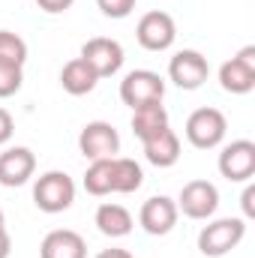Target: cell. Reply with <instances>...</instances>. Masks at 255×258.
<instances>
[{
	"mask_svg": "<svg viewBox=\"0 0 255 258\" xmlns=\"http://www.w3.org/2000/svg\"><path fill=\"white\" fill-rule=\"evenodd\" d=\"M246 237V219L243 216H225L213 219L198 231V252L207 258H222L237 249Z\"/></svg>",
	"mask_w": 255,
	"mask_h": 258,
	"instance_id": "1",
	"label": "cell"
},
{
	"mask_svg": "<svg viewBox=\"0 0 255 258\" xmlns=\"http://www.w3.org/2000/svg\"><path fill=\"white\" fill-rule=\"evenodd\" d=\"M75 201V180L66 171H45L33 183V204L42 213H63Z\"/></svg>",
	"mask_w": 255,
	"mask_h": 258,
	"instance_id": "2",
	"label": "cell"
},
{
	"mask_svg": "<svg viewBox=\"0 0 255 258\" xmlns=\"http://www.w3.org/2000/svg\"><path fill=\"white\" fill-rule=\"evenodd\" d=\"M186 141L198 150H213L222 144L225 132H228V120L219 108H195L189 117H186Z\"/></svg>",
	"mask_w": 255,
	"mask_h": 258,
	"instance_id": "3",
	"label": "cell"
},
{
	"mask_svg": "<svg viewBox=\"0 0 255 258\" xmlns=\"http://www.w3.org/2000/svg\"><path fill=\"white\" fill-rule=\"evenodd\" d=\"M135 39L141 48L147 51H168L177 39V24L168 12L162 9H150L138 18V27H135Z\"/></svg>",
	"mask_w": 255,
	"mask_h": 258,
	"instance_id": "4",
	"label": "cell"
},
{
	"mask_svg": "<svg viewBox=\"0 0 255 258\" xmlns=\"http://www.w3.org/2000/svg\"><path fill=\"white\" fill-rule=\"evenodd\" d=\"M165 96V81L153 69H132L120 81V99L129 108H141L150 102H162Z\"/></svg>",
	"mask_w": 255,
	"mask_h": 258,
	"instance_id": "5",
	"label": "cell"
},
{
	"mask_svg": "<svg viewBox=\"0 0 255 258\" xmlns=\"http://www.w3.org/2000/svg\"><path fill=\"white\" fill-rule=\"evenodd\" d=\"M84 63L90 66L99 78H108V75H117L120 66L126 60L123 54V45L111 36H93L81 45V54H78Z\"/></svg>",
	"mask_w": 255,
	"mask_h": 258,
	"instance_id": "6",
	"label": "cell"
},
{
	"mask_svg": "<svg viewBox=\"0 0 255 258\" xmlns=\"http://www.w3.org/2000/svg\"><path fill=\"white\" fill-rule=\"evenodd\" d=\"M78 150L84 159H111L120 150V135L108 120H90L78 132Z\"/></svg>",
	"mask_w": 255,
	"mask_h": 258,
	"instance_id": "7",
	"label": "cell"
},
{
	"mask_svg": "<svg viewBox=\"0 0 255 258\" xmlns=\"http://www.w3.org/2000/svg\"><path fill=\"white\" fill-rule=\"evenodd\" d=\"M219 174L231 183H249L255 174V141L237 138L219 153Z\"/></svg>",
	"mask_w": 255,
	"mask_h": 258,
	"instance_id": "8",
	"label": "cell"
},
{
	"mask_svg": "<svg viewBox=\"0 0 255 258\" xmlns=\"http://www.w3.org/2000/svg\"><path fill=\"white\" fill-rule=\"evenodd\" d=\"M219 84L225 93L243 96L255 87V45H243L231 60L219 66Z\"/></svg>",
	"mask_w": 255,
	"mask_h": 258,
	"instance_id": "9",
	"label": "cell"
},
{
	"mask_svg": "<svg viewBox=\"0 0 255 258\" xmlns=\"http://www.w3.org/2000/svg\"><path fill=\"white\" fill-rule=\"evenodd\" d=\"M174 204L189 219H210L219 207V189L210 180H189V183H183Z\"/></svg>",
	"mask_w": 255,
	"mask_h": 258,
	"instance_id": "10",
	"label": "cell"
},
{
	"mask_svg": "<svg viewBox=\"0 0 255 258\" xmlns=\"http://www.w3.org/2000/svg\"><path fill=\"white\" fill-rule=\"evenodd\" d=\"M210 75V63L201 51L183 48L168 60V78L180 87V90H198Z\"/></svg>",
	"mask_w": 255,
	"mask_h": 258,
	"instance_id": "11",
	"label": "cell"
},
{
	"mask_svg": "<svg viewBox=\"0 0 255 258\" xmlns=\"http://www.w3.org/2000/svg\"><path fill=\"white\" fill-rule=\"evenodd\" d=\"M177 216H180V210H177L174 198H168V195H153V198H147V201L141 204V210H138L141 228H144L147 234H153V237L168 234V231L177 225Z\"/></svg>",
	"mask_w": 255,
	"mask_h": 258,
	"instance_id": "12",
	"label": "cell"
},
{
	"mask_svg": "<svg viewBox=\"0 0 255 258\" xmlns=\"http://www.w3.org/2000/svg\"><path fill=\"white\" fill-rule=\"evenodd\" d=\"M36 171V156L30 147H9L0 153V186H24Z\"/></svg>",
	"mask_w": 255,
	"mask_h": 258,
	"instance_id": "13",
	"label": "cell"
},
{
	"mask_svg": "<svg viewBox=\"0 0 255 258\" xmlns=\"http://www.w3.org/2000/svg\"><path fill=\"white\" fill-rule=\"evenodd\" d=\"M39 258H87V243L72 228H54L42 237Z\"/></svg>",
	"mask_w": 255,
	"mask_h": 258,
	"instance_id": "14",
	"label": "cell"
},
{
	"mask_svg": "<svg viewBox=\"0 0 255 258\" xmlns=\"http://www.w3.org/2000/svg\"><path fill=\"white\" fill-rule=\"evenodd\" d=\"M141 144H144L147 162L156 165V168H171V165L180 159V138H177V132L171 126H165L162 132L150 135V138L141 141Z\"/></svg>",
	"mask_w": 255,
	"mask_h": 258,
	"instance_id": "15",
	"label": "cell"
},
{
	"mask_svg": "<svg viewBox=\"0 0 255 258\" xmlns=\"http://www.w3.org/2000/svg\"><path fill=\"white\" fill-rule=\"evenodd\" d=\"M96 84H99V75L84 63L81 57H72V60L63 63V69H60V87H63L69 96H84V93H90Z\"/></svg>",
	"mask_w": 255,
	"mask_h": 258,
	"instance_id": "16",
	"label": "cell"
},
{
	"mask_svg": "<svg viewBox=\"0 0 255 258\" xmlns=\"http://www.w3.org/2000/svg\"><path fill=\"white\" fill-rule=\"evenodd\" d=\"M132 213H129L123 204H114V201H105L99 204L96 210V228L105 234V237H126L132 231Z\"/></svg>",
	"mask_w": 255,
	"mask_h": 258,
	"instance_id": "17",
	"label": "cell"
},
{
	"mask_svg": "<svg viewBox=\"0 0 255 258\" xmlns=\"http://www.w3.org/2000/svg\"><path fill=\"white\" fill-rule=\"evenodd\" d=\"M168 126V111L162 102H150V105H141V108H132V132L147 141L150 135L162 132Z\"/></svg>",
	"mask_w": 255,
	"mask_h": 258,
	"instance_id": "18",
	"label": "cell"
},
{
	"mask_svg": "<svg viewBox=\"0 0 255 258\" xmlns=\"http://www.w3.org/2000/svg\"><path fill=\"white\" fill-rule=\"evenodd\" d=\"M141 183H144V171L135 159H129V156H114L111 159V192L129 195L135 189H141Z\"/></svg>",
	"mask_w": 255,
	"mask_h": 258,
	"instance_id": "19",
	"label": "cell"
},
{
	"mask_svg": "<svg viewBox=\"0 0 255 258\" xmlns=\"http://www.w3.org/2000/svg\"><path fill=\"white\" fill-rule=\"evenodd\" d=\"M114 159V156H111ZM111 159H93L84 171V189L90 195H111Z\"/></svg>",
	"mask_w": 255,
	"mask_h": 258,
	"instance_id": "20",
	"label": "cell"
},
{
	"mask_svg": "<svg viewBox=\"0 0 255 258\" xmlns=\"http://www.w3.org/2000/svg\"><path fill=\"white\" fill-rule=\"evenodd\" d=\"M0 60L24 66L27 63V42L12 30H0Z\"/></svg>",
	"mask_w": 255,
	"mask_h": 258,
	"instance_id": "21",
	"label": "cell"
},
{
	"mask_svg": "<svg viewBox=\"0 0 255 258\" xmlns=\"http://www.w3.org/2000/svg\"><path fill=\"white\" fill-rule=\"evenodd\" d=\"M21 81H24V66L0 60V99L15 96V93L21 90Z\"/></svg>",
	"mask_w": 255,
	"mask_h": 258,
	"instance_id": "22",
	"label": "cell"
},
{
	"mask_svg": "<svg viewBox=\"0 0 255 258\" xmlns=\"http://www.w3.org/2000/svg\"><path fill=\"white\" fill-rule=\"evenodd\" d=\"M96 6L108 18H126L129 12L135 9V0H96Z\"/></svg>",
	"mask_w": 255,
	"mask_h": 258,
	"instance_id": "23",
	"label": "cell"
},
{
	"mask_svg": "<svg viewBox=\"0 0 255 258\" xmlns=\"http://www.w3.org/2000/svg\"><path fill=\"white\" fill-rule=\"evenodd\" d=\"M240 204H243V219H255V183H246Z\"/></svg>",
	"mask_w": 255,
	"mask_h": 258,
	"instance_id": "24",
	"label": "cell"
},
{
	"mask_svg": "<svg viewBox=\"0 0 255 258\" xmlns=\"http://www.w3.org/2000/svg\"><path fill=\"white\" fill-rule=\"evenodd\" d=\"M15 132V123H12V114L6 108H0V144H6Z\"/></svg>",
	"mask_w": 255,
	"mask_h": 258,
	"instance_id": "25",
	"label": "cell"
},
{
	"mask_svg": "<svg viewBox=\"0 0 255 258\" xmlns=\"http://www.w3.org/2000/svg\"><path fill=\"white\" fill-rule=\"evenodd\" d=\"M39 3V9H45V12H51V15H60V12H66L75 0H36Z\"/></svg>",
	"mask_w": 255,
	"mask_h": 258,
	"instance_id": "26",
	"label": "cell"
},
{
	"mask_svg": "<svg viewBox=\"0 0 255 258\" xmlns=\"http://www.w3.org/2000/svg\"><path fill=\"white\" fill-rule=\"evenodd\" d=\"M9 252H12V237H9L6 225H0V258H9Z\"/></svg>",
	"mask_w": 255,
	"mask_h": 258,
	"instance_id": "27",
	"label": "cell"
},
{
	"mask_svg": "<svg viewBox=\"0 0 255 258\" xmlns=\"http://www.w3.org/2000/svg\"><path fill=\"white\" fill-rule=\"evenodd\" d=\"M96 258H135L129 249H102Z\"/></svg>",
	"mask_w": 255,
	"mask_h": 258,
	"instance_id": "28",
	"label": "cell"
},
{
	"mask_svg": "<svg viewBox=\"0 0 255 258\" xmlns=\"http://www.w3.org/2000/svg\"><path fill=\"white\" fill-rule=\"evenodd\" d=\"M0 225H6V222H3V210H0Z\"/></svg>",
	"mask_w": 255,
	"mask_h": 258,
	"instance_id": "29",
	"label": "cell"
}]
</instances>
